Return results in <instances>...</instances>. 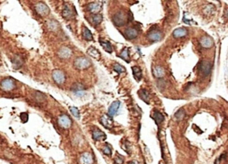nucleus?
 <instances>
[{"instance_id": "nucleus-1", "label": "nucleus", "mask_w": 228, "mask_h": 164, "mask_svg": "<svg viewBox=\"0 0 228 164\" xmlns=\"http://www.w3.org/2000/svg\"><path fill=\"white\" fill-rule=\"evenodd\" d=\"M112 22L113 23L115 24L117 27H122L124 25H126L128 22V14H126L124 12H117L113 16V19H112Z\"/></svg>"}, {"instance_id": "nucleus-2", "label": "nucleus", "mask_w": 228, "mask_h": 164, "mask_svg": "<svg viewBox=\"0 0 228 164\" xmlns=\"http://www.w3.org/2000/svg\"><path fill=\"white\" fill-rule=\"evenodd\" d=\"M73 66L75 69H77L79 70H86L91 66V61L85 56H79L74 60Z\"/></svg>"}, {"instance_id": "nucleus-3", "label": "nucleus", "mask_w": 228, "mask_h": 164, "mask_svg": "<svg viewBox=\"0 0 228 164\" xmlns=\"http://www.w3.org/2000/svg\"><path fill=\"white\" fill-rule=\"evenodd\" d=\"M52 78H53L55 83H56L57 85L63 84L66 80V77H65L64 72L59 69H55L53 70V72H52Z\"/></svg>"}, {"instance_id": "nucleus-4", "label": "nucleus", "mask_w": 228, "mask_h": 164, "mask_svg": "<svg viewBox=\"0 0 228 164\" xmlns=\"http://www.w3.org/2000/svg\"><path fill=\"white\" fill-rule=\"evenodd\" d=\"M146 37L151 42H158L162 38V32L157 29H152L146 34Z\"/></svg>"}, {"instance_id": "nucleus-5", "label": "nucleus", "mask_w": 228, "mask_h": 164, "mask_svg": "<svg viewBox=\"0 0 228 164\" xmlns=\"http://www.w3.org/2000/svg\"><path fill=\"white\" fill-rule=\"evenodd\" d=\"M58 125L63 129H68L71 127L72 121L67 114H61L58 117Z\"/></svg>"}, {"instance_id": "nucleus-6", "label": "nucleus", "mask_w": 228, "mask_h": 164, "mask_svg": "<svg viewBox=\"0 0 228 164\" xmlns=\"http://www.w3.org/2000/svg\"><path fill=\"white\" fill-rule=\"evenodd\" d=\"M35 11L36 13L40 15L41 17H45L49 14L50 13V9L49 7L42 2H38L35 5Z\"/></svg>"}, {"instance_id": "nucleus-7", "label": "nucleus", "mask_w": 228, "mask_h": 164, "mask_svg": "<svg viewBox=\"0 0 228 164\" xmlns=\"http://www.w3.org/2000/svg\"><path fill=\"white\" fill-rule=\"evenodd\" d=\"M1 88L4 91H12L15 88V82L11 78H6L1 82Z\"/></svg>"}, {"instance_id": "nucleus-8", "label": "nucleus", "mask_w": 228, "mask_h": 164, "mask_svg": "<svg viewBox=\"0 0 228 164\" xmlns=\"http://www.w3.org/2000/svg\"><path fill=\"white\" fill-rule=\"evenodd\" d=\"M75 14H76L75 8L69 4H65L63 6V17L67 20H70L71 18H73Z\"/></svg>"}, {"instance_id": "nucleus-9", "label": "nucleus", "mask_w": 228, "mask_h": 164, "mask_svg": "<svg viewBox=\"0 0 228 164\" xmlns=\"http://www.w3.org/2000/svg\"><path fill=\"white\" fill-rule=\"evenodd\" d=\"M100 123L107 129H111L114 125V121L112 117H111L108 113L103 114L100 119Z\"/></svg>"}, {"instance_id": "nucleus-10", "label": "nucleus", "mask_w": 228, "mask_h": 164, "mask_svg": "<svg viewBox=\"0 0 228 164\" xmlns=\"http://www.w3.org/2000/svg\"><path fill=\"white\" fill-rule=\"evenodd\" d=\"M102 2H93L88 4L87 6V10L92 14H98L102 11Z\"/></svg>"}, {"instance_id": "nucleus-11", "label": "nucleus", "mask_w": 228, "mask_h": 164, "mask_svg": "<svg viewBox=\"0 0 228 164\" xmlns=\"http://www.w3.org/2000/svg\"><path fill=\"white\" fill-rule=\"evenodd\" d=\"M57 55L61 59H68L72 55V50L69 46H61L57 51Z\"/></svg>"}, {"instance_id": "nucleus-12", "label": "nucleus", "mask_w": 228, "mask_h": 164, "mask_svg": "<svg viewBox=\"0 0 228 164\" xmlns=\"http://www.w3.org/2000/svg\"><path fill=\"white\" fill-rule=\"evenodd\" d=\"M124 35H125L126 38H128L129 40H132V39H134V38H137L138 37L139 31H138V29H136V28L129 27V28L126 29V30L124 31Z\"/></svg>"}, {"instance_id": "nucleus-13", "label": "nucleus", "mask_w": 228, "mask_h": 164, "mask_svg": "<svg viewBox=\"0 0 228 164\" xmlns=\"http://www.w3.org/2000/svg\"><path fill=\"white\" fill-rule=\"evenodd\" d=\"M199 70L201 71V73L204 76H208L210 73L211 64L209 63L208 61H202L201 63L199 64Z\"/></svg>"}, {"instance_id": "nucleus-14", "label": "nucleus", "mask_w": 228, "mask_h": 164, "mask_svg": "<svg viewBox=\"0 0 228 164\" xmlns=\"http://www.w3.org/2000/svg\"><path fill=\"white\" fill-rule=\"evenodd\" d=\"M92 137L96 141H104L107 137L105 133H103L102 130H100L99 128H96L93 130Z\"/></svg>"}, {"instance_id": "nucleus-15", "label": "nucleus", "mask_w": 228, "mask_h": 164, "mask_svg": "<svg viewBox=\"0 0 228 164\" xmlns=\"http://www.w3.org/2000/svg\"><path fill=\"white\" fill-rule=\"evenodd\" d=\"M120 106V102L119 101H114L112 104L111 105V106L108 109V112L107 113L111 116L113 117L117 114V111H119V108Z\"/></svg>"}, {"instance_id": "nucleus-16", "label": "nucleus", "mask_w": 228, "mask_h": 164, "mask_svg": "<svg viewBox=\"0 0 228 164\" xmlns=\"http://www.w3.org/2000/svg\"><path fill=\"white\" fill-rule=\"evenodd\" d=\"M79 161L80 164H93L94 163V159H93L90 153L84 152V153H82L81 156L79 157Z\"/></svg>"}, {"instance_id": "nucleus-17", "label": "nucleus", "mask_w": 228, "mask_h": 164, "mask_svg": "<svg viewBox=\"0 0 228 164\" xmlns=\"http://www.w3.org/2000/svg\"><path fill=\"white\" fill-rule=\"evenodd\" d=\"M152 74H153V76L156 78V79H162L165 76V70H164V68L162 66L157 65V66L153 67V69H152Z\"/></svg>"}, {"instance_id": "nucleus-18", "label": "nucleus", "mask_w": 228, "mask_h": 164, "mask_svg": "<svg viewBox=\"0 0 228 164\" xmlns=\"http://www.w3.org/2000/svg\"><path fill=\"white\" fill-rule=\"evenodd\" d=\"M200 44L203 48H210L213 46L214 42H213V39L210 37L205 36L200 39Z\"/></svg>"}, {"instance_id": "nucleus-19", "label": "nucleus", "mask_w": 228, "mask_h": 164, "mask_svg": "<svg viewBox=\"0 0 228 164\" xmlns=\"http://www.w3.org/2000/svg\"><path fill=\"white\" fill-rule=\"evenodd\" d=\"M188 34V30L186 29L185 28H177L175 29L172 35L175 38H184L185 37L186 35Z\"/></svg>"}, {"instance_id": "nucleus-20", "label": "nucleus", "mask_w": 228, "mask_h": 164, "mask_svg": "<svg viewBox=\"0 0 228 164\" xmlns=\"http://www.w3.org/2000/svg\"><path fill=\"white\" fill-rule=\"evenodd\" d=\"M99 43L102 46V47L104 49L107 53L111 54V53L113 52V47H112L110 41L105 40V39H102V38H99Z\"/></svg>"}, {"instance_id": "nucleus-21", "label": "nucleus", "mask_w": 228, "mask_h": 164, "mask_svg": "<svg viewBox=\"0 0 228 164\" xmlns=\"http://www.w3.org/2000/svg\"><path fill=\"white\" fill-rule=\"evenodd\" d=\"M87 55H89L90 56H92L93 58H95L96 60H99L101 58V53L95 46H90L87 49Z\"/></svg>"}, {"instance_id": "nucleus-22", "label": "nucleus", "mask_w": 228, "mask_h": 164, "mask_svg": "<svg viewBox=\"0 0 228 164\" xmlns=\"http://www.w3.org/2000/svg\"><path fill=\"white\" fill-rule=\"evenodd\" d=\"M138 96L146 104H149L150 102V94L146 89H140L138 91Z\"/></svg>"}, {"instance_id": "nucleus-23", "label": "nucleus", "mask_w": 228, "mask_h": 164, "mask_svg": "<svg viewBox=\"0 0 228 164\" xmlns=\"http://www.w3.org/2000/svg\"><path fill=\"white\" fill-rule=\"evenodd\" d=\"M82 37H83V38L87 40V41L94 40V37H93L91 31L86 26H83V28H82Z\"/></svg>"}, {"instance_id": "nucleus-24", "label": "nucleus", "mask_w": 228, "mask_h": 164, "mask_svg": "<svg viewBox=\"0 0 228 164\" xmlns=\"http://www.w3.org/2000/svg\"><path fill=\"white\" fill-rule=\"evenodd\" d=\"M71 90H72V92H74L76 95L81 96L82 93H84L85 88H84V86H83L82 84H80V83H75L73 86L71 87Z\"/></svg>"}, {"instance_id": "nucleus-25", "label": "nucleus", "mask_w": 228, "mask_h": 164, "mask_svg": "<svg viewBox=\"0 0 228 164\" xmlns=\"http://www.w3.org/2000/svg\"><path fill=\"white\" fill-rule=\"evenodd\" d=\"M119 57L123 59L127 63H130V56H129V48L128 47H124L123 50L119 55Z\"/></svg>"}, {"instance_id": "nucleus-26", "label": "nucleus", "mask_w": 228, "mask_h": 164, "mask_svg": "<svg viewBox=\"0 0 228 164\" xmlns=\"http://www.w3.org/2000/svg\"><path fill=\"white\" fill-rule=\"evenodd\" d=\"M152 118L154 120L155 122H156L157 125H160V123L164 120V115L158 111H155L153 112V114L152 115Z\"/></svg>"}, {"instance_id": "nucleus-27", "label": "nucleus", "mask_w": 228, "mask_h": 164, "mask_svg": "<svg viewBox=\"0 0 228 164\" xmlns=\"http://www.w3.org/2000/svg\"><path fill=\"white\" fill-rule=\"evenodd\" d=\"M47 27L50 30H52V31H56V30H58L60 29V24L58 22H56L55 20H50L47 22Z\"/></svg>"}, {"instance_id": "nucleus-28", "label": "nucleus", "mask_w": 228, "mask_h": 164, "mask_svg": "<svg viewBox=\"0 0 228 164\" xmlns=\"http://www.w3.org/2000/svg\"><path fill=\"white\" fill-rule=\"evenodd\" d=\"M132 71H133V75L134 78L136 79L137 81H140L142 79V70L138 67V66H133L132 67Z\"/></svg>"}, {"instance_id": "nucleus-29", "label": "nucleus", "mask_w": 228, "mask_h": 164, "mask_svg": "<svg viewBox=\"0 0 228 164\" xmlns=\"http://www.w3.org/2000/svg\"><path fill=\"white\" fill-rule=\"evenodd\" d=\"M32 97L33 99L37 102H39V104H41V102H43L46 101V96L44 94H42L41 92H38V91H36L33 93L32 95Z\"/></svg>"}, {"instance_id": "nucleus-30", "label": "nucleus", "mask_w": 228, "mask_h": 164, "mask_svg": "<svg viewBox=\"0 0 228 164\" xmlns=\"http://www.w3.org/2000/svg\"><path fill=\"white\" fill-rule=\"evenodd\" d=\"M102 15L98 14H92L91 16V23L94 25H98L102 23Z\"/></svg>"}, {"instance_id": "nucleus-31", "label": "nucleus", "mask_w": 228, "mask_h": 164, "mask_svg": "<svg viewBox=\"0 0 228 164\" xmlns=\"http://www.w3.org/2000/svg\"><path fill=\"white\" fill-rule=\"evenodd\" d=\"M185 116V111L184 109H180L178 110L177 112L175 113V119L177 120H182Z\"/></svg>"}, {"instance_id": "nucleus-32", "label": "nucleus", "mask_w": 228, "mask_h": 164, "mask_svg": "<svg viewBox=\"0 0 228 164\" xmlns=\"http://www.w3.org/2000/svg\"><path fill=\"white\" fill-rule=\"evenodd\" d=\"M113 70L115 71H117L118 73H123V72H125V71H126L125 67L122 66L119 64H117V63L113 64Z\"/></svg>"}, {"instance_id": "nucleus-33", "label": "nucleus", "mask_w": 228, "mask_h": 164, "mask_svg": "<svg viewBox=\"0 0 228 164\" xmlns=\"http://www.w3.org/2000/svg\"><path fill=\"white\" fill-rule=\"evenodd\" d=\"M70 112H71V114L73 115L75 118H78V119H79L80 115H79V109H78L77 107H70Z\"/></svg>"}, {"instance_id": "nucleus-34", "label": "nucleus", "mask_w": 228, "mask_h": 164, "mask_svg": "<svg viewBox=\"0 0 228 164\" xmlns=\"http://www.w3.org/2000/svg\"><path fill=\"white\" fill-rule=\"evenodd\" d=\"M102 152L104 153V154L108 155V156L111 155V149L109 145H105L104 146L102 147Z\"/></svg>"}, {"instance_id": "nucleus-35", "label": "nucleus", "mask_w": 228, "mask_h": 164, "mask_svg": "<svg viewBox=\"0 0 228 164\" xmlns=\"http://www.w3.org/2000/svg\"><path fill=\"white\" fill-rule=\"evenodd\" d=\"M20 120H22V121L23 123H25V122L28 121L29 114L27 113V112H22V113H20Z\"/></svg>"}, {"instance_id": "nucleus-36", "label": "nucleus", "mask_w": 228, "mask_h": 164, "mask_svg": "<svg viewBox=\"0 0 228 164\" xmlns=\"http://www.w3.org/2000/svg\"><path fill=\"white\" fill-rule=\"evenodd\" d=\"M114 161H115L116 164H123V158H121L119 155H117L114 159Z\"/></svg>"}, {"instance_id": "nucleus-37", "label": "nucleus", "mask_w": 228, "mask_h": 164, "mask_svg": "<svg viewBox=\"0 0 228 164\" xmlns=\"http://www.w3.org/2000/svg\"><path fill=\"white\" fill-rule=\"evenodd\" d=\"M128 164H138V163H137V161H132L128 162Z\"/></svg>"}, {"instance_id": "nucleus-38", "label": "nucleus", "mask_w": 228, "mask_h": 164, "mask_svg": "<svg viewBox=\"0 0 228 164\" xmlns=\"http://www.w3.org/2000/svg\"><path fill=\"white\" fill-rule=\"evenodd\" d=\"M225 16H226V17L228 18V9L226 10V12H225Z\"/></svg>"}]
</instances>
